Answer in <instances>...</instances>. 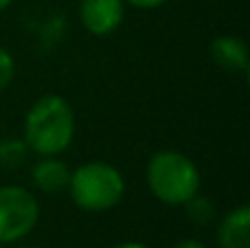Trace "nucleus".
Segmentation results:
<instances>
[{
	"instance_id": "nucleus-6",
	"label": "nucleus",
	"mask_w": 250,
	"mask_h": 248,
	"mask_svg": "<svg viewBox=\"0 0 250 248\" xmlns=\"http://www.w3.org/2000/svg\"><path fill=\"white\" fill-rule=\"evenodd\" d=\"M215 235L220 248H250V207L229 211L217 224Z\"/></svg>"
},
{
	"instance_id": "nucleus-15",
	"label": "nucleus",
	"mask_w": 250,
	"mask_h": 248,
	"mask_svg": "<svg viewBox=\"0 0 250 248\" xmlns=\"http://www.w3.org/2000/svg\"><path fill=\"white\" fill-rule=\"evenodd\" d=\"M9 4H11V0H0V11H2V9H7Z\"/></svg>"
},
{
	"instance_id": "nucleus-14",
	"label": "nucleus",
	"mask_w": 250,
	"mask_h": 248,
	"mask_svg": "<svg viewBox=\"0 0 250 248\" xmlns=\"http://www.w3.org/2000/svg\"><path fill=\"white\" fill-rule=\"evenodd\" d=\"M110 248H147V246L141 244V242H121V244H114Z\"/></svg>"
},
{
	"instance_id": "nucleus-16",
	"label": "nucleus",
	"mask_w": 250,
	"mask_h": 248,
	"mask_svg": "<svg viewBox=\"0 0 250 248\" xmlns=\"http://www.w3.org/2000/svg\"><path fill=\"white\" fill-rule=\"evenodd\" d=\"M18 248H35V246H18Z\"/></svg>"
},
{
	"instance_id": "nucleus-3",
	"label": "nucleus",
	"mask_w": 250,
	"mask_h": 248,
	"mask_svg": "<svg viewBox=\"0 0 250 248\" xmlns=\"http://www.w3.org/2000/svg\"><path fill=\"white\" fill-rule=\"evenodd\" d=\"M70 200L88 213H104L123 200L125 180L114 165L104 161H90L70 171Z\"/></svg>"
},
{
	"instance_id": "nucleus-13",
	"label": "nucleus",
	"mask_w": 250,
	"mask_h": 248,
	"mask_svg": "<svg viewBox=\"0 0 250 248\" xmlns=\"http://www.w3.org/2000/svg\"><path fill=\"white\" fill-rule=\"evenodd\" d=\"M173 248H207V246L198 240H185V242H180V244H176Z\"/></svg>"
},
{
	"instance_id": "nucleus-12",
	"label": "nucleus",
	"mask_w": 250,
	"mask_h": 248,
	"mask_svg": "<svg viewBox=\"0 0 250 248\" xmlns=\"http://www.w3.org/2000/svg\"><path fill=\"white\" fill-rule=\"evenodd\" d=\"M129 7H136V9H156V7H163L165 2L169 0H125Z\"/></svg>"
},
{
	"instance_id": "nucleus-10",
	"label": "nucleus",
	"mask_w": 250,
	"mask_h": 248,
	"mask_svg": "<svg viewBox=\"0 0 250 248\" xmlns=\"http://www.w3.org/2000/svg\"><path fill=\"white\" fill-rule=\"evenodd\" d=\"M185 207H187V215L191 218V222L200 224V227L211 224L213 220H215V207H213V202L208 200V198H202L200 193L189 198V200L185 202Z\"/></svg>"
},
{
	"instance_id": "nucleus-5",
	"label": "nucleus",
	"mask_w": 250,
	"mask_h": 248,
	"mask_svg": "<svg viewBox=\"0 0 250 248\" xmlns=\"http://www.w3.org/2000/svg\"><path fill=\"white\" fill-rule=\"evenodd\" d=\"M125 16V0H82L79 20L88 33L97 38L114 33L121 26Z\"/></svg>"
},
{
	"instance_id": "nucleus-11",
	"label": "nucleus",
	"mask_w": 250,
	"mask_h": 248,
	"mask_svg": "<svg viewBox=\"0 0 250 248\" xmlns=\"http://www.w3.org/2000/svg\"><path fill=\"white\" fill-rule=\"evenodd\" d=\"M13 73H16V62H13L11 53H9L7 48L0 46V92L11 83Z\"/></svg>"
},
{
	"instance_id": "nucleus-4",
	"label": "nucleus",
	"mask_w": 250,
	"mask_h": 248,
	"mask_svg": "<svg viewBox=\"0 0 250 248\" xmlns=\"http://www.w3.org/2000/svg\"><path fill=\"white\" fill-rule=\"evenodd\" d=\"M40 222V202L31 191L18 185L0 187V244L26 237Z\"/></svg>"
},
{
	"instance_id": "nucleus-7",
	"label": "nucleus",
	"mask_w": 250,
	"mask_h": 248,
	"mask_svg": "<svg viewBox=\"0 0 250 248\" xmlns=\"http://www.w3.org/2000/svg\"><path fill=\"white\" fill-rule=\"evenodd\" d=\"M70 169L66 163L57 161V156H40V161L31 169V183L42 193H57L68 189Z\"/></svg>"
},
{
	"instance_id": "nucleus-8",
	"label": "nucleus",
	"mask_w": 250,
	"mask_h": 248,
	"mask_svg": "<svg viewBox=\"0 0 250 248\" xmlns=\"http://www.w3.org/2000/svg\"><path fill=\"white\" fill-rule=\"evenodd\" d=\"M211 57L229 73H244L248 68V46L237 35H220L211 42Z\"/></svg>"
},
{
	"instance_id": "nucleus-2",
	"label": "nucleus",
	"mask_w": 250,
	"mask_h": 248,
	"mask_svg": "<svg viewBox=\"0 0 250 248\" xmlns=\"http://www.w3.org/2000/svg\"><path fill=\"white\" fill-rule=\"evenodd\" d=\"M145 178L149 191L165 205H185L200 193V171L189 156L176 149H160L147 161Z\"/></svg>"
},
{
	"instance_id": "nucleus-9",
	"label": "nucleus",
	"mask_w": 250,
	"mask_h": 248,
	"mask_svg": "<svg viewBox=\"0 0 250 248\" xmlns=\"http://www.w3.org/2000/svg\"><path fill=\"white\" fill-rule=\"evenodd\" d=\"M29 156L24 139H0V167L13 169L20 167Z\"/></svg>"
},
{
	"instance_id": "nucleus-1",
	"label": "nucleus",
	"mask_w": 250,
	"mask_h": 248,
	"mask_svg": "<svg viewBox=\"0 0 250 248\" xmlns=\"http://www.w3.org/2000/svg\"><path fill=\"white\" fill-rule=\"evenodd\" d=\"M75 139V112L64 97L38 99L24 119V143L38 156H57Z\"/></svg>"
}]
</instances>
